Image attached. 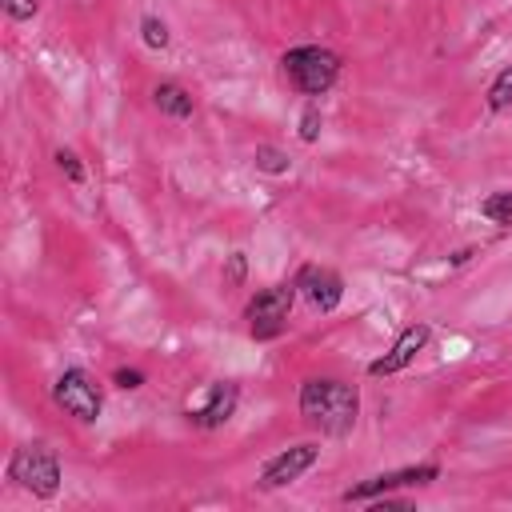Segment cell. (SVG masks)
Instances as JSON below:
<instances>
[{"instance_id":"1","label":"cell","mask_w":512,"mask_h":512,"mask_svg":"<svg viewBox=\"0 0 512 512\" xmlns=\"http://www.w3.org/2000/svg\"><path fill=\"white\" fill-rule=\"evenodd\" d=\"M300 416L324 436H348L360 416V392L344 380H304L300 384Z\"/></svg>"},{"instance_id":"2","label":"cell","mask_w":512,"mask_h":512,"mask_svg":"<svg viewBox=\"0 0 512 512\" xmlns=\"http://www.w3.org/2000/svg\"><path fill=\"white\" fill-rule=\"evenodd\" d=\"M288 84L304 96H324L336 80H340V56L332 48H320V44H300V48H288L284 60H280Z\"/></svg>"},{"instance_id":"3","label":"cell","mask_w":512,"mask_h":512,"mask_svg":"<svg viewBox=\"0 0 512 512\" xmlns=\"http://www.w3.org/2000/svg\"><path fill=\"white\" fill-rule=\"evenodd\" d=\"M8 480L40 500H52L60 492V460L48 444H20L8 460Z\"/></svg>"},{"instance_id":"4","label":"cell","mask_w":512,"mask_h":512,"mask_svg":"<svg viewBox=\"0 0 512 512\" xmlns=\"http://www.w3.org/2000/svg\"><path fill=\"white\" fill-rule=\"evenodd\" d=\"M296 304V280L292 284H272L264 292H256L244 308L248 320V336L252 340H276L288 328V312Z\"/></svg>"},{"instance_id":"5","label":"cell","mask_w":512,"mask_h":512,"mask_svg":"<svg viewBox=\"0 0 512 512\" xmlns=\"http://www.w3.org/2000/svg\"><path fill=\"white\" fill-rule=\"evenodd\" d=\"M52 400H56L68 416H76V420H84V424L100 420V408H104L100 384H96L84 368H64V372L56 376V384H52Z\"/></svg>"},{"instance_id":"6","label":"cell","mask_w":512,"mask_h":512,"mask_svg":"<svg viewBox=\"0 0 512 512\" xmlns=\"http://www.w3.org/2000/svg\"><path fill=\"white\" fill-rule=\"evenodd\" d=\"M432 480H440V464H412V468L380 472V476H372V480H364V484L348 488L340 500H344V504H368V500H380V496H388V492H396V488L432 484Z\"/></svg>"},{"instance_id":"7","label":"cell","mask_w":512,"mask_h":512,"mask_svg":"<svg viewBox=\"0 0 512 512\" xmlns=\"http://www.w3.org/2000/svg\"><path fill=\"white\" fill-rule=\"evenodd\" d=\"M428 340H432V328H428V324H408V328L392 340V348L368 364V376H396V372H404V368L428 348Z\"/></svg>"},{"instance_id":"8","label":"cell","mask_w":512,"mask_h":512,"mask_svg":"<svg viewBox=\"0 0 512 512\" xmlns=\"http://www.w3.org/2000/svg\"><path fill=\"white\" fill-rule=\"evenodd\" d=\"M316 460H320V448H316V444H292V448H284L280 456H272V460L264 464L260 488H284V484L300 480Z\"/></svg>"},{"instance_id":"9","label":"cell","mask_w":512,"mask_h":512,"mask_svg":"<svg viewBox=\"0 0 512 512\" xmlns=\"http://www.w3.org/2000/svg\"><path fill=\"white\" fill-rule=\"evenodd\" d=\"M296 288H304V296H308L312 308H320V312H332V308L344 300V280H340V272L320 268V264H304V268L296 272Z\"/></svg>"},{"instance_id":"10","label":"cell","mask_w":512,"mask_h":512,"mask_svg":"<svg viewBox=\"0 0 512 512\" xmlns=\"http://www.w3.org/2000/svg\"><path fill=\"white\" fill-rule=\"evenodd\" d=\"M236 404H240V388H236L232 380L212 384V388H208V400L192 408V424H200V428H220V424L232 420Z\"/></svg>"},{"instance_id":"11","label":"cell","mask_w":512,"mask_h":512,"mask_svg":"<svg viewBox=\"0 0 512 512\" xmlns=\"http://www.w3.org/2000/svg\"><path fill=\"white\" fill-rule=\"evenodd\" d=\"M152 100H156V108H160L164 116H172V120H188V116L196 112L192 92H188V88H180L176 80H160V84L152 88Z\"/></svg>"},{"instance_id":"12","label":"cell","mask_w":512,"mask_h":512,"mask_svg":"<svg viewBox=\"0 0 512 512\" xmlns=\"http://www.w3.org/2000/svg\"><path fill=\"white\" fill-rule=\"evenodd\" d=\"M140 40H144V48L164 52L172 36H168V24H164L160 16H144V20H140Z\"/></svg>"},{"instance_id":"13","label":"cell","mask_w":512,"mask_h":512,"mask_svg":"<svg viewBox=\"0 0 512 512\" xmlns=\"http://www.w3.org/2000/svg\"><path fill=\"white\" fill-rule=\"evenodd\" d=\"M252 160H256V168H260V172H268V176H284V172H288V164H292V160H288V152H280V148H272V144H260Z\"/></svg>"},{"instance_id":"14","label":"cell","mask_w":512,"mask_h":512,"mask_svg":"<svg viewBox=\"0 0 512 512\" xmlns=\"http://www.w3.org/2000/svg\"><path fill=\"white\" fill-rule=\"evenodd\" d=\"M512 104V68H504L492 84H488V108L492 112H504Z\"/></svg>"},{"instance_id":"15","label":"cell","mask_w":512,"mask_h":512,"mask_svg":"<svg viewBox=\"0 0 512 512\" xmlns=\"http://www.w3.org/2000/svg\"><path fill=\"white\" fill-rule=\"evenodd\" d=\"M480 212L492 220V224H512V192H496L480 204Z\"/></svg>"},{"instance_id":"16","label":"cell","mask_w":512,"mask_h":512,"mask_svg":"<svg viewBox=\"0 0 512 512\" xmlns=\"http://www.w3.org/2000/svg\"><path fill=\"white\" fill-rule=\"evenodd\" d=\"M56 168L68 176V184H84V164L72 148H56Z\"/></svg>"},{"instance_id":"17","label":"cell","mask_w":512,"mask_h":512,"mask_svg":"<svg viewBox=\"0 0 512 512\" xmlns=\"http://www.w3.org/2000/svg\"><path fill=\"white\" fill-rule=\"evenodd\" d=\"M316 136H320V104H308L300 112V140L304 144H316Z\"/></svg>"},{"instance_id":"18","label":"cell","mask_w":512,"mask_h":512,"mask_svg":"<svg viewBox=\"0 0 512 512\" xmlns=\"http://www.w3.org/2000/svg\"><path fill=\"white\" fill-rule=\"evenodd\" d=\"M0 4H4L8 20H32L40 12V0H0Z\"/></svg>"},{"instance_id":"19","label":"cell","mask_w":512,"mask_h":512,"mask_svg":"<svg viewBox=\"0 0 512 512\" xmlns=\"http://www.w3.org/2000/svg\"><path fill=\"white\" fill-rule=\"evenodd\" d=\"M244 272H248V260H244V252H232L228 256V268H224V284H244Z\"/></svg>"},{"instance_id":"20","label":"cell","mask_w":512,"mask_h":512,"mask_svg":"<svg viewBox=\"0 0 512 512\" xmlns=\"http://www.w3.org/2000/svg\"><path fill=\"white\" fill-rule=\"evenodd\" d=\"M112 384L132 392V388H140V384H144V372H136V368H116V372H112Z\"/></svg>"}]
</instances>
